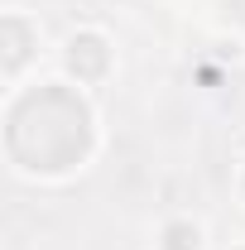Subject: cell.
I'll list each match as a JSON object with an SVG mask.
<instances>
[{
	"mask_svg": "<svg viewBox=\"0 0 245 250\" xmlns=\"http://www.w3.org/2000/svg\"><path fill=\"white\" fill-rule=\"evenodd\" d=\"M163 236H168V250H197V246H202V231H197V226H187V221L168 226Z\"/></svg>",
	"mask_w": 245,
	"mask_h": 250,
	"instance_id": "1",
	"label": "cell"
}]
</instances>
